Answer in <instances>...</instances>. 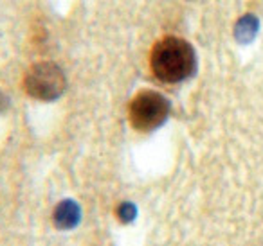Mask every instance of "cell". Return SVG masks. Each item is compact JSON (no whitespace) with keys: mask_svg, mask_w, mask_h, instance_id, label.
Wrapping results in <instances>:
<instances>
[{"mask_svg":"<svg viewBox=\"0 0 263 246\" xmlns=\"http://www.w3.org/2000/svg\"><path fill=\"white\" fill-rule=\"evenodd\" d=\"M197 58L190 42L179 36L157 40L150 52V69L162 83H180L195 72Z\"/></svg>","mask_w":263,"mask_h":246,"instance_id":"1","label":"cell"},{"mask_svg":"<svg viewBox=\"0 0 263 246\" xmlns=\"http://www.w3.org/2000/svg\"><path fill=\"white\" fill-rule=\"evenodd\" d=\"M170 101L157 90H141L128 105V120L137 131H154L170 117Z\"/></svg>","mask_w":263,"mask_h":246,"instance_id":"2","label":"cell"},{"mask_svg":"<svg viewBox=\"0 0 263 246\" xmlns=\"http://www.w3.org/2000/svg\"><path fill=\"white\" fill-rule=\"evenodd\" d=\"M24 92L36 101H54L65 92L67 77L52 61H38L24 74Z\"/></svg>","mask_w":263,"mask_h":246,"instance_id":"3","label":"cell"},{"mask_svg":"<svg viewBox=\"0 0 263 246\" xmlns=\"http://www.w3.org/2000/svg\"><path fill=\"white\" fill-rule=\"evenodd\" d=\"M80 216H81L80 207H78L72 199H65V201H62L54 209V216H52V219H54V224L58 228H62V230H69V228H72L74 224L80 221Z\"/></svg>","mask_w":263,"mask_h":246,"instance_id":"4","label":"cell"},{"mask_svg":"<svg viewBox=\"0 0 263 246\" xmlns=\"http://www.w3.org/2000/svg\"><path fill=\"white\" fill-rule=\"evenodd\" d=\"M116 216H117V219H119L121 223H130V221L137 216L136 205H134V203H130V201L121 203V205H117V209H116Z\"/></svg>","mask_w":263,"mask_h":246,"instance_id":"5","label":"cell"},{"mask_svg":"<svg viewBox=\"0 0 263 246\" xmlns=\"http://www.w3.org/2000/svg\"><path fill=\"white\" fill-rule=\"evenodd\" d=\"M8 108H9V97L0 90V115L4 112H8Z\"/></svg>","mask_w":263,"mask_h":246,"instance_id":"6","label":"cell"}]
</instances>
